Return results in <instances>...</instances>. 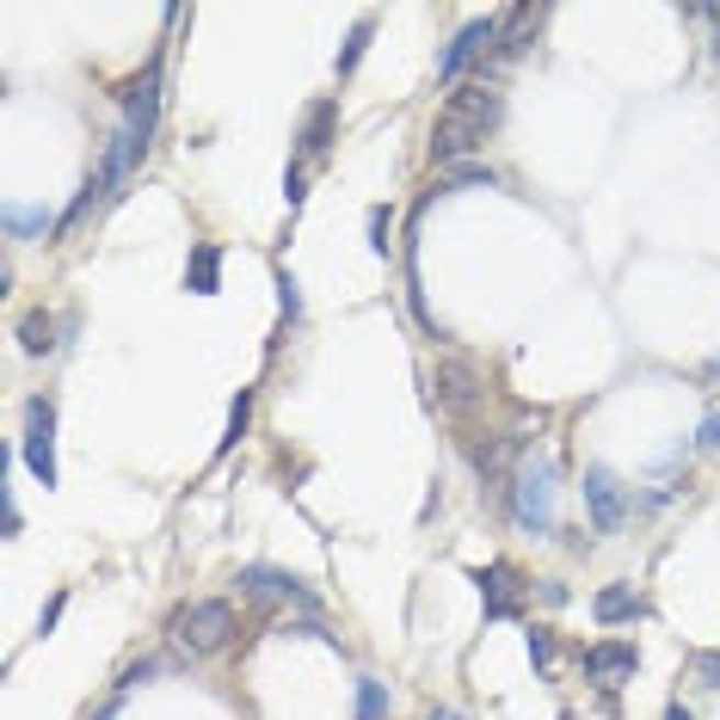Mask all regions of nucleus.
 Instances as JSON below:
<instances>
[{
    "mask_svg": "<svg viewBox=\"0 0 720 720\" xmlns=\"http://www.w3.org/2000/svg\"><path fill=\"white\" fill-rule=\"evenodd\" d=\"M505 117V93L493 80H462L450 99H443L438 124H431V160L443 167H462V155H474Z\"/></svg>",
    "mask_w": 720,
    "mask_h": 720,
    "instance_id": "1",
    "label": "nucleus"
},
{
    "mask_svg": "<svg viewBox=\"0 0 720 720\" xmlns=\"http://www.w3.org/2000/svg\"><path fill=\"white\" fill-rule=\"evenodd\" d=\"M235 634H240V622H235V610H228L222 597H198V604H185V610L172 616V641L185 646L191 659L222 653Z\"/></svg>",
    "mask_w": 720,
    "mask_h": 720,
    "instance_id": "2",
    "label": "nucleus"
},
{
    "mask_svg": "<svg viewBox=\"0 0 720 720\" xmlns=\"http://www.w3.org/2000/svg\"><path fill=\"white\" fill-rule=\"evenodd\" d=\"M511 511L524 530L549 536L554 530V462L549 455H524L511 474Z\"/></svg>",
    "mask_w": 720,
    "mask_h": 720,
    "instance_id": "3",
    "label": "nucleus"
},
{
    "mask_svg": "<svg viewBox=\"0 0 720 720\" xmlns=\"http://www.w3.org/2000/svg\"><path fill=\"white\" fill-rule=\"evenodd\" d=\"M25 469L44 486H56V407L49 401L25 407Z\"/></svg>",
    "mask_w": 720,
    "mask_h": 720,
    "instance_id": "4",
    "label": "nucleus"
},
{
    "mask_svg": "<svg viewBox=\"0 0 720 720\" xmlns=\"http://www.w3.org/2000/svg\"><path fill=\"white\" fill-rule=\"evenodd\" d=\"M481 401H486V389H481V376H474V363H462V358L438 363V407L450 413V419H469Z\"/></svg>",
    "mask_w": 720,
    "mask_h": 720,
    "instance_id": "5",
    "label": "nucleus"
},
{
    "mask_svg": "<svg viewBox=\"0 0 720 720\" xmlns=\"http://www.w3.org/2000/svg\"><path fill=\"white\" fill-rule=\"evenodd\" d=\"M481 49H499V19H474V25H462L455 44L438 56V80H462V68H469Z\"/></svg>",
    "mask_w": 720,
    "mask_h": 720,
    "instance_id": "6",
    "label": "nucleus"
},
{
    "mask_svg": "<svg viewBox=\"0 0 720 720\" xmlns=\"http://www.w3.org/2000/svg\"><path fill=\"white\" fill-rule=\"evenodd\" d=\"M585 505H592V524H597L604 536L622 530L628 499H622V481H616L610 469H585Z\"/></svg>",
    "mask_w": 720,
    "mask_h": 720,
    "instance_id": "7",
    "label": "nucleus"
},
{
    "mask_svg": "<svg viewBox=\"0 0 720 720\" xmlns=\"http://www.w3.org/2000/svg\"><path fill=\"white\" fill-rule=\"evenodd\" d=\"M474 585H481L486 616H493V622H505V616H517V610H524V585H517V566H511V561L481 566V573H474Z\"/></svg>",
    "mask_w": 720,
    "mask_h": 720,
    "instance_id": "8",
    "label": "nucleus"
},
{
    "mask_svg": "<svg viewBox=\"0 0 720 720\" xmlns=\"http://www.w3.org/2000/svg\"><path fill=\"white\" fill-rule=\"evenodd\" d=\"M240 592L247 597H296V604L314 610V597L302 592V580H290V573H278V566H240Z\"/></svg>",
    "mask_w": 720,
    "mask_h": 720,
    "instance_id": "9",
    "label": "nucleus"
},
{
    "mask_svg": "<svg viewBox=\"0 0 720 720\" xmlns=\"http://www.w3.org/2000/svg\"><path fill=\"white\" fill-rule=\"evenodd\" d=\"M634 665H641V653H634L628 641H604V646H592V653H585V677H597V684L628 677Z\"/></svg>",
    "mask_w": 720,
    "mask_h": 720,
    "instance_id": "10",
    "label": "nucleus"
},
{
    "mask_svg": "<svg viewBox=\"0 0 720 720\" xmlns=\"http://www.w3.org/2000/svg\"><path fill=\"white\" fill-rule=\"evenodd\" d=\"M333 124H339V99H320V105H308V117H302V160H314V155H327V136H333Z\"/></svg>",
    "mask_w": 720,
    "mask_h": 720,
    "instance_id": "11",
    "label": "nucleus"
},
{
    "mask_svg": "<svg viewBox=\"0 0 720 720\" xmlns=\"http://www.w3.org/2000/svg\"><path fill=\"white\" fill-rule=\"evenodd\" d=\"M185 290L191 296H216L222 290V247H191V266H185Z\"/></svg>",
    "mask_w": 720,
    "mask_h": 720,
    "instance_id": "12",
    "label": "nucleus"
},
{
    "mask_svg": "<svg viewBox=\"0 0 720 720\" xmlns=\"http://www.w3.org/2000/svg\"><path fill=\"white\" fill-rule=\"evenodd\" d=\"M542 25V7H511V19H499V56H524Z\"/></svg>",
    "mask_w": 720,
    "mask_h": 720,
    "instance_id": "13",
    "label": "nucleus"
},
{
    "mask_svg": "<svg viewBox=\"0 0 720 720\" xmlns=\"http://www.w3.org/2000/svg\"><path fill=\"white\" fill-rule=\"evenodd\" d=\"M592 610H597V622L604 628H616V622H634V616H641V597L628 592V585H604Z\"/></svg>",
    "mask_w": 720,
    "mask_h": 720,
    "instance_id": "14",
    "label": "nucleus"
},
{
    "mask_svg": "<svg viewBox=\"0 0 720 720\" xmlns=\"http://www.w3.org/2000/svg\"><path fill=\"white\" fill-rule=\"evenodd\" d=\"M56 327H63V320H56V314H25V320H19V345H25V351H32V358H49V351H56Z\"/></svg>",
    "mask_w": 720,
    "mask_h": 720,
    "instance_id": "15",
    "label": "nucleus"
},
{
    "mask_svg": "<svg viewBox=\"0 0 720 720\" xmlns=\"http://www.w3.org/2000/svg\"><path fill=\"white\" fill-rule=\"evenodd\" d=\"M7 235H13V240H37V235H49V210L7 204Z\"/></svg>",
    "mask_w": 720,
    "mask_h": 720,
    "instance_id": "16",
    "label": "nucleus"
},
{
    "mask_svg": "<svg viewBox=\"0 0 720 720\" xmlns=\"http://www.w3.org/2000/svg\"><path fill=\"white\" fill-rule=\"evenodd\" d=\"M358 720H389V684L363 677L358 684Z\"/></svg>",
    "mask_w": 720,
    "mask_h": 720,
    "instance_id": "17",
    "label": "nucleus"
},
{
    "mask_svg": "<svg viewBox=\"0 0 720 720\" xmlns=\"http://www.w3.org/2000/svg\"><path fill=\"white\" fill-rule=\"evenodd\" d=\"M370 32H376L370 19H358V25H351V37H345V49H339V75H351V68L363 63V49H370Z\"/></svg>",
    "mask_w": 720,
    "mask_h": 720,
    "instance_id": "18",
    "label": "nucleus"
},
{
    "mask_svg": "<svg viewBox=\"0 0 720 720\" xmlns=\"http://www.w3.org/2000/svg\"><path fill=\"white\" fill-rule=\"evenodd\" d=\"M247 419H252V389H240V401H235V413H228V431H222L216 450H235V443L247 438Z\"/></svg>",
    "mask_w": 720,
    "mask_h": 720,
    "instance_id": "19",
    "label": "nucleus"
},
{
    "mask_svg": "<svg viewBox=\"0 0 720 720\" xmlns=\"http://www.w3.org/2000/svg\"><path fill=\"white\" fill-rule=\"evenodd\" d=\"M443 179H450V185H499V172H493V167H474V160H462V167H443Z\"/></svg>",
    "mask_w": 720,
    "mask_h": 720,
    "instance_id": "20",
    "label": "nucleus"
},
{
    "mask_svg": "<svg viewBox=\"0 0 720 720\" xmlns=\"http://www.w3.org/2000/svg\"><path fill=\"white\" fill-rule=\"evenodd\" d=\"M278 302H283V314H290V320L302 314V290H296V278H290V271H278Z\"/></svg>",
    "mask_w": 720,
    "mask_h": 720,
    "instance_id": "21",
    "label": "nucleus"
},
{
    "mask_svg": "<svg viewBox=\"0 0 720 720\" xmlns=\"http://www.w3.org/2000/svg\"><path fill=\"white\" fill-rule=\"evenodd\" d=\"M689 665H696V677L708 689H720V653H689Z\"/></svg>",
    "mask_w": 720,
    "mask_h": 720,
    "instance_id": "22",
    "label": "nucleus"
},
{
    "mask_svg": "<svg viewBox=\"0 0 720 720\" xmlns=\"http://www.w3.org/2000/svg\"><path fill=\"white\" fill-rule=\"evenodd\" d=\"M696 450H708V455H720V407L702 419V438H696Z\"/></svg>",
    "mask_w": 720,
    "mask_h": 720,
    "instance_id": "23",
    "label": "nucleus"
},
{
    "mask_svg": "<svg viewBox=\"0 0 720 720\" xmlns=\"http://www.w3.org/2000/svg\"><path fill=\"white\" fill-rule=\"evenodd\" d=\"M549 659H554V634L530 628V665H549Z\"/></svg>",
    "mask_w": 720,
    "mask_h": 720,
    "instance_id": "24",
    "label": "nucleus"
},
{
    "mask_svg": "<svg viewBox=\"0 0 720 720\" xmlns=\"http://www.w3.org/2000/svg\"><path fill=\"white\" fill-rule=\"evenodd\" d=\"M370 247L389 252V210H370Z\"/></svg>",
    "mask_w": 720,
    "mask_h": 720,
    "instance_id": "25",
    "label": "nucleus"
},
{
    "mask_svg": "<svg viewBox=\"0 0 720 720\" xmlns=\"http://www.w3.org/2000/svg\"><path fill=\"white\" fill-rule=\"evenodd\" d=\"M283 198H290V210H296L302 198H308V191H302V160H296L290 172H283Z\"/></svg>",
    "mask_w": 720,
    "mask_h": 720,
    "instance_id": "26",
    "label": "nucleus"
},
{
    "mask_svg": "<svg viewBox=\"0 0 720 720\" xmlns=\"http://www.w3.org/2000/svg\"><path fill=\"white\" fill-rule=\"evenodd\" d=\"M63 604H68V597H49V604H44V616H37V634H49V628H56V616H63Z\"/></svg>",
    "mask_w": 720,
    "mask_h": 720,
    "instance_id": "27",
    "label": "nucleus"
},
{
    "mask_svg": "<svg viewBox=\"0 0 720 720\" xmlns=\"http://www.w3.org/2000/svg\"><path fill=\"white\" fill-rule=\"evenodd\" d=\"M425 720H462V715H455V708H431Z\"/></svg>",
    "mask_w": 720,
    "mask_h": 720,
    "instance_id": "28",
    "label": "nucleus"
},
{
    "mask_svg": "<svg viewBox=\"0 0 720 720\" xmlns=\"http://www.w3.org/2000/svg\"><path fill=\"white\" fill-rule=\"evenodd\" d=\"M665 720H689V715H684V708H665Z\"/></svg>",
    "mask_w": 720,
    "mask_h": 720,
    "instance_id": "29",
    "label": "nucleus"
}]
</instances>
